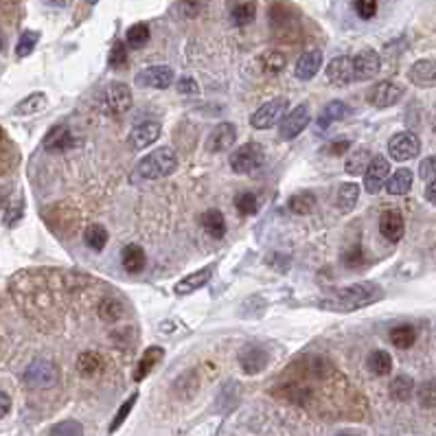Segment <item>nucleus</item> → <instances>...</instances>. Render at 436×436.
<instances>
[{
  "label": "nucleus",
  "mask_w": 436,
  "mask_h": 436,
  "mask_svg": "<svg viewBox=\"0 0 436 436\" xmlns=\"http://www.w3.org/2000/svg\"><path fill=\"white\" fill-rule=\"evenodd\" d=\"M414 395V382L410 375H397L391 382V397L397 401H408Z\"/></svg>",
  "instance_id": "c9c22d12"
},
{
  "label": "nucleus",
  "mask_w": 436,
  "mask_h": 436,
  "mask_svg": "<svg viewBox=\"0 0 436 436\" xmlns=\"http://www.w3.org/2000/svg\"><path fill=\"white\" fill-rule=\"evenodd\" d=\"M342 263L347 268H360L364 263V250L360 246H353L342 254Z\"/></svg>",
  "instance_id": "09e8293b"
},
{
  "label": "nucleus",
  "mask_w": 436,
  "mask_h": 436,
  "mask_svg": "<svg viewBox=\"0 0 436 436\" xmlns=\"http://www.w3.org/2000/svg\"><path fill=\"white\" fill-rule=\"evenodd\" d=\"M401 96H403V88L399 84L388 82V79H386V82H379V84H375L373 88L368 90L366 99H368V103L373 106V108L384 110V108L395 106L401 99Z\"/></svg>",
  "instance_id": "f8f14e48"
},
{
  "label": "nucleus",
  "mask_w": 436,
  "mask_h": 436,
  "mask_svg": "<svg viewBox=\"0 0 436 436\" xmlns=\"http://www.w3.org/2000/svg\"><path fill=\"white\" fill-rule=\"evenodd\" d=\"M388 154L397 163L412 160L421 154V140H419L414 132H399L388 140Z\"/></svg>",
  "instance_id": "1a4fd4ad"
},
{
  "label": "nucleus",
  "mask_w": 436,
  "mask_h": 436,
  "mask_svg": "<svg viewBox=\"0 0 436 436\" xmlns=\"http://www.w3.org/2000/svg\"><path fill=\"white\" fill-rule=\"evenodd\" d=\"M173 11L180 15V18H196L202 11V3L200 0H177Z\"/></svg>",
  "instance_id": "c03bdc74"
},
{
  "label": "nucleus",
  "mask_w": 436,
  "mask_h": 436,
  "mask_svg": "<svg viewBox=\"0 0 436 436\" xmlns=\"http://www.w3.org/2000/svg\"><path fill=\"white\" fill-rule=\"evenodd\" d=\"M57 382V366L51 360H36L24 370V384L31 388H51Z\"/></svg>",
  "instance_id": "0eeeda50"
},
{
  "label": "nucleus",
  "mask_w": 436,
  "mask_h": 436,
  "mask_svg": "<svg viewBox=\"0 0 436 436\" xmlns=\"http://www.w3.org/2000/svg\"><path fill=\"white\" fill-rule=\"evenodd\" d=\"M237 140V127L233 123H219L213 127V132L208 134L206 138V152L211 154H221V152H228Z\"/></svg>",
  "instance_id": "ddd939ff"
},
{
  "label": "nucleus",
  "mask_w": 436,
  "mask_h": 436,
  "mask_svg": "<svg viewBox=\"0 0 436 436\" xmlns=\"http://www.w3.org/2000/svg\"><path fill=\"white\" fill-rule=\"evenodd\" d=\"M310 121H312V110H310V106H307V103L296 106L292 112H289V115H285V117L281 119V125H279V134H281V138L292 140V138L300 136V134L307 130V125H310Z\"/></svg>",
  "instance_id": "6e6552de"
},
{
  "label": "nucleus",
  "mask_w": 436,
  "mask_h": 436,
  "mask_svg": "<svg viewBox=\"0 0 436 436\" xmlns=\"http://www.w3.org/2000/svg\"><path fill=\"white\" fill-rule=\"evenodd\" d=\"M106 362L99 353H94V351H84L82 355L77 358V370H79V375L82 377H94V375H99L101 370H103Z\"/></svg>",
  "instance_id": "cd10ccee"
},
{
  "label": "nucleus",
  "mask_w": 436,
  "mask_h": 436,
  "mask_svg": "<svg viewBox=\"0 0 436 436\" xmlns=\"http://www.w3.org/2000/svg\"><path fill=\"white\" fill-rule=\"evenodd\" d=\"M320 68H322V51H318V48H310V51H305L298 57L294 75L300 79V82H310V79H314L318 75Z\"/></svg>",
  "instance_id": "a211bd4d"
},
{
  "label": "nucleus",
  "mask_w": 436,
  "mask_h": 436,
  "mask_svg": "<svg viewBox=\"0 0 436 436\" xmlns=\"http://www.w3.org/2000/svg\"><path fill=\"white\" fill-rule=\"evenodd\" d=\"M408 79L419 88H434L436 86V59L414 61L408 71Z\"/></svg>",
  "instance_id": "dca6fc26"
},
{
  "label": "nucleus",
  "mask_w": 436,
  "mask_h": 436,
  "mask_svg": "<svg viewBox=\"0 0 436 436\" xmlns=\"http://www.w3.org/2000/svg\"><path fill=\"white\" fill-rule=\"evenodd\" d=\"M256 15V3L254 0H241V3H235L231 7V20L237 27H246L254 20Z\"/></svg>",
  "instance_id": "7c9ffc66"
},
{
  "label": "nucleus",
  "mask_w": 436,
  "mask_h": 436,
  "mask_svg": "<svg viewBox=\"0 0 436 436\" xmlns=\"http://www.w3.org/2000/svg\"><path fill=\"white\" fill-rule=\"evenodd\" d=\"M259 66L266 75H279L287 66V59L281 51H266L259 55Z\"/></svg>",
  "instance_id": "f704fd0d"
},
{
  "label": "nucleus",
  "mask_w": 436,
  "mask_h": 436,
  "mask_svg": "<svg viewBox=\"0 0 436 436\" xmlns=\"http://www.w3.org/2000/svg\"><path fill=\"white\" fill-rule=\"evenodd\" d=\"M48 106V96L44 92H34L24 96V99L13 108V115L15 117H31V115H38L44 108Z\"/></svg>",
  "instance_id": "c85d7f7f"
},
{
  "label": "nucleus",
  "mask_w": 436,
  "mask_h": 436,
  "mask_svg": "<svg viewBox=\"0 0 436 436\" xmlns=\"http://www.w3.org/2000/svg\"><path fill=\"white\" fill-rule=\"evenodd\" d=\"M353 7L362 20H370V18H375V13H377V0H355Z\"/></svg>",
  "instance_id": "de8ad7c7"
},
{
  "label": "nucleus",
  "mask_w": 436,
  "mask_h": 436,
  "mask_svg": "<svg viewBox=\"0 0 436 436\" xmlns=\"http://www.w3.org/2000/svg\"><path fill=\"white\" fill-rule=\"evenodd\" d=\"M351 150V140H347V138H337V140H331V145L325 150L327 154H331V156H344L347 152Z\"/></svg>",
  "instance_id": "5fc2aeb1"
},
{
  "label": "nucleus",
  "mask_w": 436,
  "mask_h": 436,
  "mask_svg": "<svg viewBox=\"0 0 436 436\" xmlns=\"http://www.w3.org/2000/svg\"><path fill=\"white\" fill-rule=\"evenodd\" d=\"M287 208L294 215H310L316 208V196L314 193H307V191L294 193V196L287 200Z\"/></svg>",
  "instance_id": "2f4dec72"
},
{
  "label": "nucleus",
  "mask_w": 436,
  "mask_h": 436,
  "mask_svg": "<svg viewBox=\"0 0 436 436\" xmlns=\"http://www.w3.org/2000/svg\"><path fill=\"white\" fill-rule=\"evenodd\" d=\"M22 211H24V202H22V198H18V200L11 202V204L7 206L5 224H7V226H15V224H18V219L22 217Z\"/></svg>",
  "instance_id": "8fccbe9b"
},
{
  "label": "nucleus",
  "mask_w": 436,
  "mask_h": 436,
  "mask_svg": "<svg viewBox=\"0 0 436 436\" xmlns=\"http://www.w3.org/2000/svg\"><path fill=\"white\" fill-rule=\"evenodd\" d=\"M110 66L112 68H121L127 64V44L125 42H115L112 44V51H110Z\"/></svg>",
  "instance_id": "49530a36"
},
{
  "label": "nucleus",
  "mask_w": 436,
  "mask_h": 436,
  "mask_svg": "<svg viewBox=\"0 0 436 436\" xmlns=\"http://www.w3.org/2000/svg\"><path fill=\"white\" fill-rule=\"evenodd\" d=\"M9 412H11V397L5 391H0V419H5Z\"/></svg>",
  "instance_id": "6e6d98bb"
},
{
  "label": "nucleus",
  "mask_w": 436,
  "mask_h": 436,
  "mask_svg": "<svg viewBox=\"0 0 436 436\" xmlns=\"http://www.w3.org/2000/svg\"><path fill=\"white\" fill-rule=\"evenodd\" d=\"M384 187L391 196H406V193H410V189H412V171L397 169L393 175H388V180H386Z\"/></svg>",
  "instance_id": "c756f323"
},
{
  "label": "nucleus",
  "mask_w": 436,
  "mask_h": 436,
  "mask_svg": "<svg viewBox=\"0 0 436 436\" xmlns=\"http://www.w3.org/2000/svg\"><path fill=\"white\" fill-rule=\"evenodd\" d=\"M379 231L382 235L397 244L401 241L403 233H406V221H403V215L397 211V208H388V211H384L382 217H379Z\"/></svg>",
  "instance_id": "2eb2a0df"
},
{
  "label": "nucleus",
  "mask_w": 436,
  "mask_h": 436,
  "mask_svg": "<svg viewBox=\"0 0 436 436\" xmlns=\"http://www.w3.org/2000/svg\"><path fill=\"white\" fill-rule=\"evenodd\" d=\"M337 436H353V434H347V432H344V434H337Z\"/></svg>",
  "instance_id": "052dcab7"
},
{
  "label": "nucleus",
  "mask_w": 436,
  "mask_h": 436,
  "mask_svg": "<svg viewBox=\"0 0 436 436\" xmlns=\"http://www.w3.org/2000/svg\"><path fill=\"white\" fill-rule=\"evenodd\" d=\"M391 175V163L386 160L384 156H375L370 158V163L364 171V189L370 193V196H375V193H379L386 184V180H388Z\"/></svg>",
  "instance_id": "9b49d317"
},
{
  "label": "nucleus",
  "mask_w": 436,
  "mask_h": 436,
  "mask_svg": "<svg viewBox=\"0 0 436 436\" xmlns=\"http://www.w3.org/2000/svg\"><path fill=\"white\" fill-rule=\"evenodd\" d=\"M180 158H177L175 150L171 147H158L136 165V175L143 180H160V177H169L175 169Z\"/></svg>",
  "instance_id": "f03ea898"
},
{
  "label": "nucleus",
  "mask_w": 436,
  "mask_h": 436,
  "mask_svg": "<svg viewBox=\"0 0 436 436\" xmlns=\"http://www.w3.org/2000/svg\"><path fill=\"white\" fill-rule=\"evenodd\" d=\"M327 79L333 84V86H347L353 82V64L349 57L340 55V57H333L329 64H327Z\"/></svg>",
  "instance_id": "412c9836"
},
{
  "label": "nucleus",
  "mask_w": 436,
  "mask_h": 436,
  "mask_svg": "<svg viewBox=\"0 0 436 436\" xmlns=\"http://www.w3.org/2000/svg\"><path fill=\"white\" fill-rule=\"evenodd\" d=\"M75 145H77V140H75L68 125H55L44 136V150L48 154H61V152L75 147Z\"/></svg>",
  "instance_id": "4468645a"
},
{
  "label": "nucleus",
  "mask_w": 436,
  "mask_h": 436,
  "mask_svg": "<svg viewBox=\"0 0 436 436\" xmlns=\"http://www.w3.org/2000/svg\"><path fill=\"white\" fill-rule=\"evenodd\" d=\"M213 266H206V268H202V270H198V272H193V274H189V277H184V279H180L175 283V294L177 296H189V294H193V292H198V289H202L208 281H211V277H213Z\"/></svg>",
  "instance_id": "6ab92c4d"
},
{
  "label": "nucleus",
  "mask_w": 436,
  "mask_h": 436,
  "mask_svg": "<svg viewBox=\"0 0 436 436\" xmlns=\"http://www.w3.org/2000/svg\"><path fill=\"white\" fill-rule=\"evenodd\" d=\"M200 221H202V228L206 231L208 237L221 239L226 235V217L221 211H217V208H208V211H204Z\"/></svg>",
  "instance_id": "bb28decb"
},
{
  "label": "nucleus",
  "mask_w": 436,
  "mask_h": 436,
  "mask_svg": "<svg viewBox=\"0 0 436 436\" xmlns=\"http://www.w3.org/2000/svg\"><path fill=\"white\" fill-rule=\"evenodd\" d=\"M160 132H163V127L158 121H143L130 132V145L134 150H145L160 138Z\"/></svg>",
  "instance_id": "f3484780"
},
{
  "label": "nucleus",
  "mask_w": 436,
  "mask_h": 436,
  "mask_svg": "<svg viewBox=\"0 0 436 436\" xmlns=\"http://www.w3.org/2000/svg\"><path fill=\"white\" fill-rule=\"evenodd\" d=\"M351 115V108L340 101V99H333L325 106V110H322V115L318 117V127L320 130H327V127L335 121H344L347 117Z\"/></svg>",
  "instance_id": "5701e85b"
},
{
  "label": "nucleus",
  "mask_w": 436,
  "mask_h": 436,
  "mask_svg": "<svg viewBox=\"0 0 436 436\" xmlns=\"http://www.w3.org/2000/svg\"><path fill=\"white\" fill-rule=\"evenodd\" d=\"M138 82L147 88L165 90L173 84V71L169 66H150L138 75Z\"/></svg>",
  "instance_id": "aec40b11"
},
{
  "label": "nucleus",
  "mask_w": 436,
  "mask_h": 436,
  "mask_svg": "<svg viewBox=\"0 0 436 436\" xmlns=\"http://www.w3.org/2000/svg\"><path fill=\"white\" fill-rule=\"evenodd\" d=\"M108 231L103 228L101 224H90L88 228L84 231V241H86V246L94 252H101L106 246H108Z\"/></svg>",
  "instance_id": "72a5a7b5"
},
{
  "label": "nucleus",
  "mask_w": 436,
  "mask_h": 436,
  "mask_svg": "<svg viewBox=\"0 0 436 436\" xmlns=\"http://www.w3.org/2000/svg\"><path fill=\"white\" fill-rule=\"evenodd\" d=\"M419 175H421V180H426V182H434L436 180V156H430V158L421 160Z\"/></svg>",
  "instance_id": "603ef678"
},
{
  "label": "nucleus",
  "mask_w": 436,
  "mask_h": 436,
  "mask_svg": "<svg viewBox=\"0 0 436 436\" xmlns=\"http://www.w3.org/2000/svg\"><path fill=\"white\" fill-rule=\"evenodd\" d=\"M239 364H241V368H244V373L256 375V373H261V370L268 366V353L263 349L250 347V349H246L244 353H241Z\"/></svg>",
  "instance_id": "4be33fe9"
},
{
  "label": "nucleus",
  "mask_w": 436,
  "mask_h": 436,
  "mask_svg": "<svg viewBox=\"0 0 436 436\" xmlns=\"http://www.w3.org/2000/svg\"><path fill=\"white\" fill-rule=\"evenodd\" d=\"M391 342L397 349H410L416 342V331L412 325H399L395 329H391Z\"/></svg>",
  "instance_id": "e433bc0d"
},
{
  "label": "nucleus",
  "mask_w": 436,
  "mask_h": 436,
  "mask_svg": "<svg viewBox=\"0 0 436 436\" xmlns=\"http://www.w3.org/2000/svg\"><path fill=\"white\" fill-rule=\"evenodd\" d=\"M368 163H370V154H368V150H355V152L344 160V169H347V173H351V175H360V173L366 171Z\"/></svg>",
  "instance_id": "58836bf2"
},
{
  "label": "nucleus",
  "mask_w": 436,
  "mask_h": 436,
  "mask_svg": "<svg viewBox=\"0 0 436 436\" xmlns=\"http://www.w3.org/2000/svg\"><path fill=\"white\" fill-rule=\"evenodd\" d=\"M121 312H123V307H121V303L115 300V298H108V300L99 307V314H101L106 320H117V318L121 316Z\"/></svg>",
  "instance_id": "3c124183"
},
{
  "label": "nucleus",
  "mask_w": 436,
  "mask_h": 436,
  "mask_svg": "<svg viewBox=\"0 0 436 436\" xmlns=\"http://www.w3.org/2000/svg\"><path fill=\"white\" fill-rule=\"evenodd\" d=\"M353 64V79L358 82H368V79L377 77L382 71V57L375 48H362V51L351 59Z\"/></svg>",
  "instance_id": "9d476101"
},
{
  "label": "nucleus",
  "mask_w": 436,
  "mask_h": 436,
  "mask_svg": "<svg viewBox=\"0 0 436 436\" xmlns=\"http://www.w3.org/2000/svg\"><path fill=\"white\" fill-rule=\"evenodd\" d=\"M121 263L125 268L127 274H140L147 266V256H145V250L136 244H130L123 248V254H121Z\"/></svg>",
  "instance_id": "b1692460"
},
{
  "label": "nucleus",
  "mask_w": 436,
  "mask_h": 436,
  "mask_svg": "<svg viewBox=\"0 0 436 436\" xmlns=\"http://www.w3.org/2000/svg\"><path fill=\"white\" fill-rule=\"evenodd\" d=\"M358 198H360V184L355 182H344L337 187V193H335V204L340 208V213L349 215L355 204H358Z\"/></svg>",
  "instance_id": "a878e982"
},
{
  "label": "nucleus",
  "mask_w": 436,
  "mask_h": 436,
  "mask_svg": "<svg viewBox=\"0 0 436 436\" xmlns=\"http://www.w3.org/2000/svg\"><path fill=\"white\" fill-rule=\"evenodd\" d=\"M48 436H84V428L75 419H66V421L55 423Z\"/></svg>",
  "instance_id": "79ce46f5"
},
{
  "label": "nucleus",
  "mask_w": 436,
  "mask_h": 436,
  "mask_svg": "<svg viewBox=\"0 0 436 436\" xmlns=\"http://www.w3.org/2000/svg\"><path fill=\"white\" fill-rule=\"evenodd\" d=\"M163 355H165V351H163V347H150L147 351H145L143 355H140V360H138V364H136V368H134V382H143L145 377H147L150 373H152V368L163 360Z\"/></svg>",
  "instance_id": "393cba45"
},
{
  "label": "nucleus",
  "mask_w": 436,
  "mask_h": 436,
  "mask_svg": "<svg viewBox=\"0 0 436 436\" xmlns=\"http://www.w3.org/2000/svg\"><path fill=\"white\" fill-rule=\"evenodd\" d=\"M235 208L239 213H244V215H256L259 213V208H261V202L259 198L254 196V193H239V196L235 198Z\"/></svg>",
  "instance_id": "ea45409f"
},
{
  "label": "nucleus",
  "mask_w": 436,
  "mask_h": 436,
  "mask_svg": "<svg viewBox=\"0 0 436 436\" xmlns=\"http://www.w3.org/2000/svg\"><path fill=\"white\" fill-rule=\"evenodd\" d=\"M416 397L423 408H436V384L434 382L421 384V388L416 391Z\"/></svg>",
  "instance_id": "a18cd8bd"
},
{
  "label": "nucleus",
  "mask_w": 436,
  "mask_h": 436,
  "mask_svg": "<svg viewBox=\"0 0 436 436\" xmlns=\"http://www.w3.org/2000/svg\"><path fill=\"white\" fill-rule=\"evenodd\" d=\"M177 92L180 94H198L200 86L193 77H182V79H177Z\"/></svg>",
  "instance_id": "864d4df0"
},
{
  "label": "nucleus",
  "mask_w": 436,
  "mask_h": 436,
  "mask_svg": "<svg viewBox=\"0 0 436 436\" xmlns=\"http://www.w3.org/2000/svg\"><path fill=\"white\" fill-rule=\"evenodd\" d=\"M103 106L112 117H123L132 108V90L123 82H112L103 90Z\"/></svg>",
  "instance_id": "423d86ee"
},
{
  "label": "nucleus",
  "mask_w": 436,
  "mask_h": 436,
  "mask_svg": "<svg viewBox=\"0 0 436 436\" xmlns=\"http://www.w3.org/2000/svg\"><path fill=\"white\" fill-rule=\"evenodd\" d=\"M86 3H88V5H96V3H99V0H86Z\"/></svg>",
  "instance_id": "bf43d9fd"
},
{
  "label": "nucleus",
  "mask_w": 436,
  "mask_h": 436,
  "mask_svg": "<svg viewBox=\"0 0 436 436\" xmlns=\"http://www.w3.org/2000/svg\"><path fill=\"white\" fill-rule=\"evenodd\" d=\"M366 366H368V370L373 375L384 377V375H388L391 370H393V358L386 351H373V353L368 355Z\"/></svg>",
  "instance_id": "473e14b6"
},
{
  "label": "nucleus",
  "mask_w": 436,
  "mask_h": 436,
  "mask_svg": "<svg viewBox=\"0 0 436 436\" xmlns=\"http://www.w3.org/2000/svg\"><path fill=\"white\" fill-rule=\"evenodd\" d=\"M150 42V27L145 22H136L127 29L125 34V44L130 48H143L145 44Z\"/></svg>",
  "instance_id": "4c0bfd02"
},
{
  "label": "nucleus",
  "mask_w": 436,
  "mask_h": 436,
  "mask_svg": "<svg viewBox=\"0 0 436 436\" xmlns=\"http://www.w3.org/2000/svg\"><path fill=\"white\" fill-rule=\"evenodd\" d=\"M136 401H138V393H134L132 397H127V399L123 401V406L117 410L115 419H112V423H110V434H115V432H117V430L125 423V419L130 416L132 408L136 406Z\"/></svg>",
  "instance_id": "a19ab883"
},
{
  "label": "nucleus",
  "mask_w": 436,
  "mask_h": 436,
  "mask_svg": "<svg viewBox=\"0 0 436 436\" xmlns=\"http://www.w3.org/2000/svg\"><path fill=\"white\" fill-rule=\"evenodd\" d=\"M382 296H384V289L377 283L364 281V283L331 289V292L318 298V307L320 310H327V312L349 314V312H358V310H362V307L377 303Z\"/></svg>",
  "instance_id": "f257e3e1"
},
{
  "label": "nucleus",
  "mask_w": 436,
  "mask_h": 436,
  "mask_svg": "<svg viewBox=\"0 0 436 436\" xmlns=\"http://www.w3.org/2000/svg\"><path fill=\"white\" fill-rule=\"evenodd\" d=\"M266 160V154L261 150L259 143H246L241 145L239 150H235L231 154V169L239 175H248V173H254L256 169H261Z\"/></svg>",
  "instance_id": "20e7f679"
},
{
  "label": "nucleus",
  "mask_w": 436,
  "mask_h": 436,
  "mask_svg": "<svg viewBox=\"0 0 436 436\" xmlns=\"http://www.w3.org/2000/svg\"><path fill=\"white\" fill-rule=\"evenodd\" d=\"M287 108H289V101L285 96H274V99L266 101L261 108H256V112L250 117V125L254 130H270V127L281 123Z\"/></svg>",
  "instance_id": "39448f33"
},
{
  "label": "nucleus",
  "mask_w": 436,
  "mask_h": 436,
  "mask_svg": "<svg viewBox=\"0 0 436 436\" xmlns=\"http://www.w3.org/2000/svg\"><path fill=\"white\" fill-rule=\"evenodd\" d=\"M40 42V34L38 31H24V34L20 36L18 40V46H15V55L18 57H27L34 53V48L38 46Z\"/></svg>",
  "instance_id": "37998d69"
},
{
  "label": "nucleus",
  "mask_w": 436,
  "mask_h": 436,
  "mask_svg": "<svg viewBox=\"0 0 436 436\" xmlns=\"http://www.w3.org/2000/svg\"><path fill=\"white\" fill-rule=\"evenodd\" d=\"M270 27H272V34H277L279 40H285V42H292L296 40L298 36V15L294 13V9L289 7L287 3H274L270 5Z\"/></svg>",
  "instance_id": "7ed1b4c3"
},
{
  "label": "nucleus",
  "mask_w": 436,
  "mask_h": 436,
  "mask_svg": "<svg viewBox=\"0 0 436 436\" xmlns=\"http://www.w3.org/2000/svg\"><path fill=\"white\" fill-rule=\"evenodd\" d=\"M48 5H53V7H68L71 5V0H46Z\"/></svg>",
  "instance_id": "13d9d810"
},
{
  "label": "nucleus",
  "mask_w": 436,
  "mask_h": 436,
  "mask_svg": "<svg viewBox=\"0 0 436 436\" xmlns=\"http://www.w3.org/2000/svg\"><path fill=\"white\" fill-rule=\"evenodd\" d=\"M426 200H428L430 204H434V206H436V180H434V182H428V189H426Z\"/></svg>",
  "instance_id": "4d7b16f0"
}]
</instances>
